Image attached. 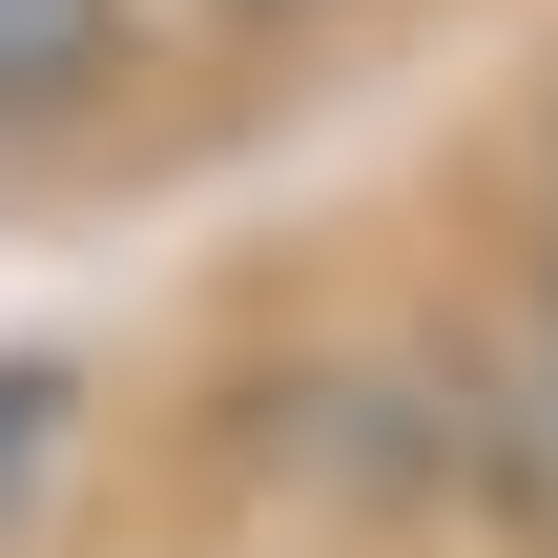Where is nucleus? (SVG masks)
Instances as JSON below:
<instances>
[{"label": "nucleus", "instance_id": "f257e3e1", "mask_svg": "<svg viewBox=\"0 0 558 558\" xmlns=\"http://www.w3.org/2000/svg\"><path fill=\"white\" fill-rule=\"evenodd\" d=\"M104 62H124V0H0V124L104 104Z\"/></svg>", "mask_w": 558, "mask_h": 558}, {"label": "nucleus", "instance_id": "f03ea898", "mask_svg": "<svg viewBox=\"0 0 558 558\" xmlns=\"http://www.w3.org/2000/svg\"><path fill=\"white\" fill-rule=\"evenodd\" d=\"M41 456H62V352H0V518L41 497Z\"/></svg>", "mask_w": 558, "mask_h": 558}, {"label": "nucleus", "instance_id": "7ed1b4c3", "mask_svg": "<svg viewBox=\"0 0 558 558\" xmlns=\"http://www.w3.org/2000/svg\"><path fill=\"white\" fill-rule=\"evenodd\" d=\"M207 21H311V0H207Z\"/></svg>", "mask_w": 558, "mask_h": 558}, {"label": "nucleus", "instance_id": "20e7f679", "mask_svg": "<svg viewBox=\"0 0 558 558\" xmlns=\"http://www.w3.org/2000/svg\"><path fill=\"white\" fill-rule=\"evenodd\" d=\"M538 373H558V311H538Z\"/></svg>", "mask_w": 558, "mask_h": 558}]
</instances>
